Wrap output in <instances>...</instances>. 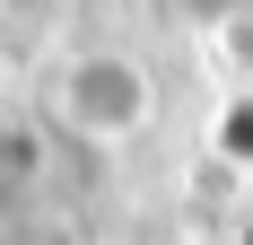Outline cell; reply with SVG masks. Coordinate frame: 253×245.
Returning a JSON list of instances; mask_svg holds the SVG:
<instances>
[{"mask_svg":"<svg viewBox=\"0 0 253 245\" xmlns=\"http://www.w3.org/2000/svg\"><path fill=\"white\" fill-rule=\"evenodd\" d=\"M44 114H52V131L79 140V149H131L157 122V70L140 53H114V44L61 53L52 79H44Z\"/></svg>","mask_w":253,"mask_h":245,"instance_id":"cell-1","label":"cell"},{"mask_svg":"<svg viewBox=\"0 0 253 245\" xmlns=\"http://www.w3.org/2000/svg\"><path fill=\"white\" fill-rule=\"evenodd\" d=\"M0 245H70V228H52L44 210H18V219H0Z\"/></svg>","mask_w":253,"mask_h":245,"instance_id":"cell-2","label":"cell"}]
</instances>
